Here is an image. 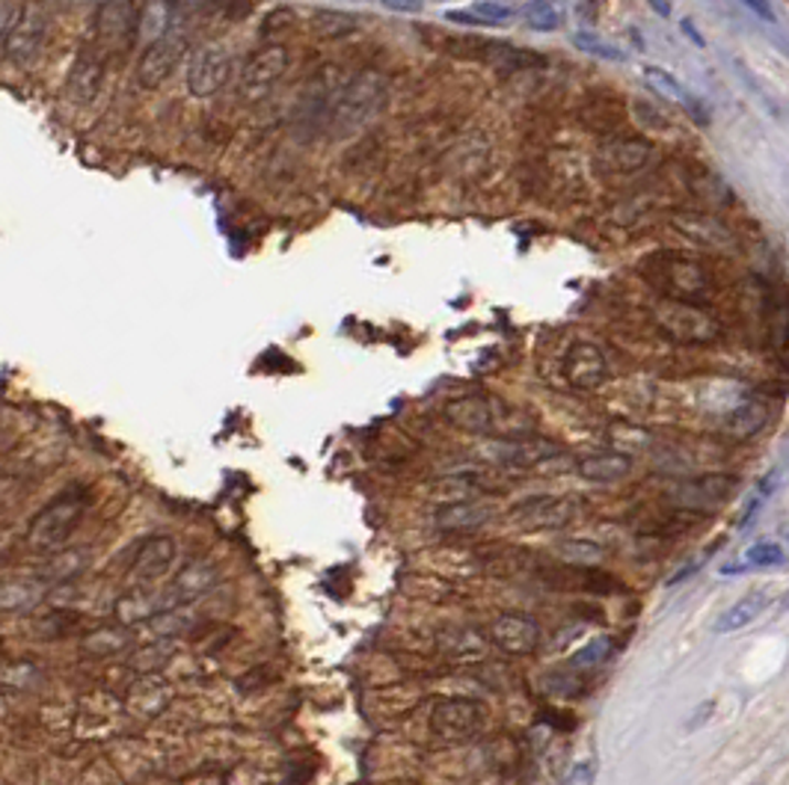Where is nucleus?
Here are the masks:
<instances>
[{"label": "nucleus", "mask_w": 789, "mask_h": 785, "mask_svg": "<svg viewBox=\"0 0 789 785\" xmlns=\"http://www.w3.org/2000/svg\"><path fill=\"white\" fill-rule=\"evenodd\" d=\"M523 15L529 28L537 33H555V30H562L564 19H567V7H564V0H532V3H525Z\"/></svg>", "instance_id": "7c9ffc66"}, {"label": "nucleus", "mask_w": 789, "mask_h": 785, "mask_svg": "<svg viewBox=\"0 0 789 785\" xmlns=\"http://www.w3.org/2000/svg\"><path fill=\"white\" fill-rule=\"evenodd\" d=\"M573 513H576V507H573L571 498L534 495V498L516 504L511 510V521L523 530H558L573 519Z\"/></svg>", "instance_id": "4468645a"}, {"label": "nucleus", "mask_w": 789, "mask_h": 785, "mask_svg": "<svg viewBox=\"0 0 789 785\" xmlns=\"http://www.w3.org/2000/svg\"><path fill=\"white\" fill-rule=\"evenodd\" d=\"M45 39H49V12L42 10L39 3H33V0H28V3H21L12 12V21L7 33H3L0 51H3V57L12 66H30L42 54Z\"/></svg>", "instance_id": "423d86ee"}, {"label": "nucleus", "mask_w": 789, "mask_h": 785, "mask_svg": "<svg viewBox=\"0 0 789 785\" xmlns=\"http://www.w3.org/2000/svg\"><path fill=\"white\" fill-rule=\"evenodd\" d=\"M783 563V549L778 542H757L751 549L742 555L739 563H733L724 572H739V569H771Z\"/></svg>", "instance_id": "c9c22d12"}, {"label": "nucleus", "mask_w": 789, "mask_h": 785, "mask_svg": "<svg viewBox=\"0 0 789 785\" xmlns=\"http://www.w3.org/2000/svg\"><path fill=\"white\" fill-rule=\"evenodd\" d=\"M562 374L576 391H597L611 379V365L594 341H573L564 353Z\"/></svg>", "instance_id": "f8f14e48"}, {"label": "nucleus", "mask_w": 789, "mask_h": 785, "mask_svg": "<svg viewBox=\"0 0 789 785\" xmlns=\"http://www.w3.org/2000/svg\"><path fill=\"white\" fill-rule=\"evenodd\" d=\"M771 602H775V596H771L769 590H757V593L742 596L736 605L727 607V611L715 620V632L733 634V632H742V628H748V625L757 623V620L769 611Z\"/></svg>", "instance_id": "412c9836"}, {"label": "nucleus", "mask_w": 789, "mask_h": 785, "mask_svg": "<svg viewBox=\"0 0 789 785\" xmlns=\"http://www.w3.org/2000/svg\"><path fill=\"white\" fill-rule=\"evenodd\" d=\"M594 779H597V759H585V762L573 765L562 785H594Z\"/></svg>", "instance_id": "a19ab883"}, {"label": "nucleus", "mask_w": 789, "mask_h": 785, "mask_svg": "<svg viewBox=\"0 0 789 785\" xmlns=\"http://www.w3.org/2000/svg\"><path fill=\"white\" fill-rule=\"evenodd\" d=\"M390 101V80L381 72H360L339 89L333 105L327 110L330 128L335 133H353L381 114Z\"/></svg>", "instance_id": "f03ea898"}, {"label": "nucleus", "mask_w": 789, "mask_h": 785, "mask_svg": "<svg viewBox=\"0 0 789 785\" xmlns=\"http://www.w3.org/2000/svg\"><path fill=\"white\" fill-rule=\"evenodd\" d=\"M116 623L122 625H134V623H146V620H154L161 614V599L149 593V587H134L131 593L119 596L114 607Z\"/></svg>", "instance_id": "a878e982"}, {"label": "nucleus", "mask_w": 789, "mask_h": 785, "mask_svg": "<svg viewBox=\"0 0 789 785\" xmlns=\"http://www.w3.org/2000/svg\"><path fill=\"white\" fill-rule=\"evenodd\" d=\"M217 567H211L209 560H193L181 569L179 576L172 578V584L163 590L161 596V614L163 611H179L181 605H191L205 593H211V587L217 584Z\"/></svg>", "instance_id": "2eb2a0df"}, {"label": "nucleus", "mask_w": 789, "mask_h": 785, "mask_svg": "<svg viewBox=\"0 0 789 785\" xmlns=\"http://www.w3.org/2000/svg\"><path fill=\"white\" fill-rule=\"evenodd\" d=\"M650 7H653V10H657L659 15H668V12H671V7H668L665 0H650Z\"/></svg>", "instance_id": "de8ad7c7"}, {"label": "nucleus", "mask_w": 789, "mask_h": 785, "mask_svg": "<svg viewBox=\"0 0 789 785\" xmlns=\"http://www.w3.org/2000/svg\"><path fill=\"white\" fill-rule=\"evenodd\" d=\"M288 63H291L288 47L279 45V42H267L258 51H253L244 63V72H241V98L247 105L265 101L267 95L274 93V86L286 77Z\"/></svg>", "instance_id": "1a4fd4ad"}, {"label": "nucleus", "mask_w": 789, "mask_h": 785, "mask_svg": "<svg viewBox=\"0 0 789 785\" xmlns=\"http://www.w3.org/2000/svg\"><path fill=\"white\" fill-rule=\"evenodd\" d=\"M443 416L455 430L472 435H487V439H499V435H523L525 418L516 412L514 407H508L499 398L490 395H463V398L448 400Z\"/></svg>", "instance_id": "7ed1b4c3"}, {"label": "nucleus", "mask_w": 789, "mask_h": 785, "mask_svg": "<svg viewBox=\"0 0 789 785\" xmlns=\"http://www.w3.org/2000/svg\"><path fill=\"white\" fill-rule=\"evenodd\" d=\"M12 12H15V7H12V3H7V0H0V42H3V33H7V28H10Z\"/></svg>", "instance_id": "a18cd8bd"}, {"label": "nucleus", "mask_w": 789, "mask_h": 785, "mask_svg": "<svg viewBox=\"0 0 789 785\" xmlns=\"http://www.w3.org/2000/svg\"><path fill=\"white\" fill-rule=\"evenodd\" d=\"M478 45H481V51H478L476 57L490 63L499 72H523V68H534L546 63L541 54L511 45V42H478Z\"/></svg>", "instance_id": "393cba45"}, {"label": "nucleus", "mask_w": 789, "mask_h": 785, "mask_svg": "<svg viewBox=\"0 0 789 785\" xmlns=\"http://www.w3.org/2000/svg\"><path fill=\"white\" fill-rule=\"evenodd\" d=\"M638 273L644 276L650 288H657L665 300H680V303L704 305L713 297V276L706 273V267L683 252H657L647 256L638 265Z\"/></svg>", "instance_id": "f257e3e1"}, {"label": "nucleus", "mask_w": 789, "mask_h": 785, "mask_svg": "<svg viewBox=\"0 0 789 785\" xmlns=\"http://www.w3.org/2000/svg\"><path fill=\"white\" fill-rule=\"evenodd\" d=\"M609 653H611L609 637H597V641H590L588 646H582V653H576V658H573V662L579 664V667H594V664L606 662V658H609Z\"/></svg>", "instance_id": "ea45409f"}, {"label": "nucleus", "mask_w": 789, "mask_h": 785, "mask_svg": "<svg viewBox=\"0 0 789 785\" xmlns=\"http://www.w3.org/2000/svg\"><path fill=\"white\" fill-rule=\"evenodd\" d=\"M733 490H736L733 477H701V481L676 486L674 502L680 507H715V504L727 502Z\"/></svg>", "instance_id": "4be33fe9"}, {"label": "nucleus", "mask_w": 789, "mask_h": 785, "mask_svg": "<svg viewBox=\"0 0 789 785\" xmlns=\"http://www.w3.org/2000/svg\"><path fill=\"white\" fill-rule=\"evenodd\" d=\"M493 644L508 655H532L541 646V625L529 614H499L490 623Z\"/></svg>", "instance_id": "a211bd4d"}, {"label": "nucleus", "mask_w": 789, "mask_h": 785, "mask_svg": "<svg viewBox=\"0 0 789 785\" xmlns=\"http://www.w3.org/2000/svg\"><path fill=\"white\" fill-rule=\"evenodd\" d=\"M555 551H558V558L567 560V563H576V567H594L606 555L597 542H588V539H564V542H558Z\"/></svg>", "instance_id": "e433bc0d"}, {"label": "nucleus", "mask_w": 789, "mask_h": 785, "mask_svg": "<svg viewBox=\"0 0 789 785\" xmlns=\"http://www.w3.org/2000/svg\"><path fill=\"white\" fill-rule=\"evenodd\" d=\"M131 644L134 637L128 625H98V628L81 637V655H86V658H114V655L125 653Z\"/></svg>", "instance_id": "5701e85b"}, {"label": "nucleus", "mask_w": 789, "mask_h": 785, "mask_svg": "<svg viewBox=\"0 0 789 785\" xmlns=\"http://www.w3.org/2000/svg\"><path fill=\"white\" fill-rule=\"evenodd\" d=\"M680 28H683V33H685V36H689V39H692L694 45H697V47H704V45H706V42H704V36H701V33H697V30H694V24H692V21L685 19V21H683V24H680Z\"/></svg>", "instance_id": "49530a36"}, {"label": "nucleus", "mask_w": 789, "mask_h": 785, "mask_svg": "<svg viewBox=\"0 0 789 785\" xmlns=\"http://www.w3.org/2000/svg\"><path fill=\"white\" fill-rule=\"evenodd\" d=\"M191 51V39L184 33H167V36L154 39L152 45H146V51L137 60V84L143 89H158L175 75V68L181 66V60L188 57Z\"/></svg>", "instance_id": "9d476101"}, {"label": "nucleus", "mask_w": 789, "mask_h": 785, "mask_svg": "<svg viewBox=\"0 0 789 785\" xmlns=\"http://www.w3.org/2000/svg\"><path fill=\"white\" fill-rule=\"evenodd\" d=\"M571 42L579 47L582 54H588V57L594 60H606V63H623V60H627V54H623L615 42L597 36V33H590V30H576Z\"/></svg>", "instance_id": "473e14b6"}, {"label": "nucleus", "mask_w": 789, "mask_h": 785, "mask_svg": "<svg viewBox=\"0 0 789 785\" xmlns=\"http://www.w3.org/2000/svg\"><path fill=\"white\" fill-rule=\"evenodd\" d=\"M232 75V51L223 42H209L193 54L188 66V89L193 98H211L226 86Z\"/></svg>", "instance_id": "ddd939ff"}, {"label": "nucleus", "mask_w": 789, "mask_h": 785, "mask_svg": "<svg viewBox=\"0 0 789 785\" xmlns=\"http://www.w3.org/2000/svg\"><path fill=\"white\" fill-rule=\"evenodd\" d=\"M39 596H42V581H7L0 584V607L7 611H21V607L36 605Z\"/></svg>", "instance_id": "72a5a7b5"}, {"label": "nucleus", "mask_w": 789, "mask_h": 785, "mask_svg": "<svg viewBox=\"0 0 789 785\" xmlns=\"http://www.w3.org/2000/svg\"><path fill=\"white\" fill-rule=\"evenodd\" d=\"M653 161V146L641 137H609L597 149V163L611 175H636Z\"/></svg>", "instance_id": "dca6fc26"}, {"label": "nucleus", "mask_w": 789, "mask_h": 785, "mask_svg": "<svg viewBox=\"0 0 789 785\" xmlns=\"http://www.w3.org/2000/svg\"><path fill=\"white\" fill-rule=\"evenodd\" d=\"M105 86V57L98 54L96 47H84L66 75V95L75 105H93Z\"/></svg>", "instance_id": "6ab92c4d"}, {"label": "nucleus", "mask_w": 789, "mask_h": 785, "mask_svg": "<svg viewBox=\"0 0 789 785\" xmlns=\"http://www.w3.org/2000/svg\"><path fill=\"white\" fill-rule=\"evenodd\" d=\"M472 15H478V19L484 21L487 28H495V24H504V21L514 15V10L511 7H502V3H493V0H478L476 7H472Z\"/></svg>", "instance_id": "58836bf2"}, {"label": "nucleus", "mask_w": 789, "mask_h": 785, "mask_svg": "<svg viewBox=\"0 0 789 785\" xmlns=\"http://www.w3.org/2000/svg\"><path fill=\"white\" fill-rule=\"evenodd\" d=\"M490 516H493V510L476 502H451L437 513V525L443 530H476Z\"/></svg>", "instance_id": "c85d7f7f"}, {"label": "nucleus", "mask_w": 789, "mask_h": 785, "mask_svg": "<svg viewBox=\"0 0 789 785\" xmlns=\"http://www.w3.org/2000/svg\"><path fill=\"white\" fill-rule=\"evenodd\" d=\"M175 555H179V546H175V539L172 537L158 534V537L146 539L143 546L137 549V555H134L131 569H128L134 587L158 584V581L170 572L172 563H175Z\"/></svg>", "instance_id": "f3484780"}, {"label": "nucleus", "mask_w": 789, "mask_h": 785, "mask_svg": "<svg viewBox=\"0 0 789 785\" xmlns=\"http://www.w3.org/2000/svg\"><path fill=\"white\" fill-rule=\"evenodd\" d=\"M86 567H89V551L60 549L51 555L45 567L39 569V581L42 584H63V581H72V578L81 576Z\"/></svg>", "instance_id": "bb28decb"}, {"label": "nucleus", "mask_w": 789, "mask_h": 785, "mask_svg": "<svg viewBox=\"0 0 789 785\" xmlns=\"http://www.w3.org/2000/svg\"><path fill=\"white\" fill-rule=\"evenodd\" d=\"M484 460L499 465H514V469H532V465L550 463L562 454V448L541 439V435H499L484 445Z\"/></svg>", "instance_id": "9b49d317"}, {"label": "nucleus", "mask_w": 789, "mask_h": 785, "mask_svg": "<svg viewBox=\"0 0 789 785\" xmlns=\"http://www.w3.org/2000/svg\"><path fill=\"white\" fill-rule=\"evenodd\" d=\"M428 0H381L383 10L401 12V15H419Z\"/></svg>", "instance_id": "79ce46f5"}, {"label": "nucleus", "mask_w": 789, "mask_h": 785, "mask_svg": "<svg viewBox=\"0 0 789 785\" xmlns=\"http://www.w3.org/2000/svg\"><path fill=\"white\" fill-rule=\"evenodd\" d=\"M650 314H653L657 330L676 344H713L722 335V326L704 305L680 303V300L662 297Z\"/></svg>", "instance_id": "39448f33"}, {"label": "nucleus", "mask_w": 789, "mask_h": 785, "mask_svg": "<svg viewBox=\"0 0 789 785\" xmlns=\"http://www.w3.org/2000/svg\"><path fill=\"white\" fill-rule=\"evenodd\" d=\"M356 28V19L348 15V12H335V10H321L314 15V30H321L323 36H342L348 30Z\"/></svg>", "instance_id": "4c0bfd02"}, {"label": "nucleus", "mask_w": 789, "mask_h": 785, "mask_svg": "<svg viewBox=\"0 0 789 785\" xmlns=\"http://www.w3.org/2000/svg\"><path fill=\"white\" fill-rule=\"evenodd\" d=\"M484 702L469 700V697H451V700L437 702V709L430 714V732L446 744H463V741L478 739L487 729Z\"/></svg>", "instance_id": "0eeeda50"}, {"label": "nucleus", "mask_w": 789, "mask_h": 785, "mask_svg": "<svg viewBox=\"0 0 789 785\" xmlns=\"http://www.w3.org/2000/svg\"><path fill=\"white\" fill-rule=\"evenodd\" d=\"M674 226L683 232L689 240H694L697 247L704 249H731L733 247V235L731 228L724 226L722 219L710 217V214H701V211H685V214H676Z\"/></svg>", "instance_id": "aec40b11"}, {"label": "nucleus", "mask_w": 789, "mask_h": 785, "mask_svg": "<svg viewBox=\"0 0 789 785\" xmlns=\"http://www.w3.org/2000/svg\"><path fill=\"white\" fill-rule=\"evenodd\" d=\"M751 12H757L763 21H775V10L769 7V0H742Z\"/></svg>", "instance_id": "c03bdc74"}, {"label": "nucleus", "mask_w": 789, "mask_h": 785, "mask_svg": "<svg viewBox=\"0 0 789 785\" xmlns=\"http://www.w3.org/2000/svg\"><path fill=\"white\" fill-rule=\"evenodd\" d=\"M766 421H769V409L763 407V404L748 400V404L733 409L731 418H727V430L736 439H751V435H757L766 427Z\"/></svg>", "instance_id": "2f4dec72"}, {"label": "nucleus", "mask_w": 789, "mask_h": 785, "mask_svg": "<svg viewBox=\"0 0 789 785\" xmlns=\"http://www.w3.org/2000/svg\"><path fill=\"white\" fill-rule=\"evenodd\" d=\"M576 472L590 483H618L632 472V456L620 451H599V454L582 456L576 463Z\"/></svg>", "instance_id": "b1692460"}, {"label": "nucleus", "mask_w": 789, "mask_h": 785, "mask_svg": "<svg viewBox=\"0 0 789 785\" xmlns=\"http://www.w3.org/2000/svg\"><path fill=\"white\" fill-rule=\"evenodd\" d=\"M172 24V7L167 0H149L143 10L137 12V42L152 45L154 39H161L170 33Z\"/></svg>", "instance_id": "c756f323"}, {"label": "nucleus", "mask_w": 789, "mask_h": 785, "mask_svg": "<svg viewBox=\"0 0 789 785\" xmlns=\"http://www.w3.org/2000/svg\"><path fill=\"white\" fill-rule=\"evenodd\" d=\"M446 21H451V24H463V28H487L484 21L478 19V15H472L469 10H448Z\"/></svg>", "instance_id": "37998d69"}, {"label": "nucleus", "mask_w": 789, "mask_h": 785, "mask_svg": "<svg viewBox=\"0 0 789 785\" xmlns=\"http://www.w3.org/2000/svg\"><path fill=\"white\" fill-rule=\"evenodd\" d=\"M170 702V688L163 685L158 676H143V679L134 685L128 691V709L140 718H152L158 711Z\"/></svg>", "instance_id": "cd10ccee"}, {"label": "nucleus", "mask_w": 789, "mask_h": 785, "mask_svg": "<svg viewBox=\"0 0 789 785\" xmlns=\"http://www.w3.org/2000/svg\"><path fill=\"white\" fill-rule=\"evenodd\" d=\"M93 36L102 57L125 54L137 42V3L134 0H105L93 19Z\"/></svg>", "instance_id": "6e6552de"}, {"label": "nucleus", "mask_w": 789, "mask_h": 785, "mask_svg": "<svg viewBox=\"0 0 789 785\" xmlns=\"http://www.w3.org/2000/svg\"><path fill=\"white\" fill-rule=\"evenodd\" d=\"M86 507H89V498L81 490H68V493L57 495L54 502L45 504L28 525L30 549L45 551V555L63 549L81 525V519H84Z\"/></svg>", "instance_id": "20e7f679"}, {"label": "nucleus", "mask_w": 789, "mask_h": 785, "mask_svg": "<svg viewBox=\"0 0 789 785\" xmlns=\"http://www.w3.org/2000/svg\"><path fill=\"white\" fill-rule=\"evenodd\" d=\"M641 75H644L647 84H653V89L671 95L674 101H680V105L689 107V110H697V105H694V98L689 95V89H685V86L680 84V80H676L671 72H665V68H659V66H644L641 68Z\"/></svg>", "instance_id": "f704fd0d"}]
</instances>
